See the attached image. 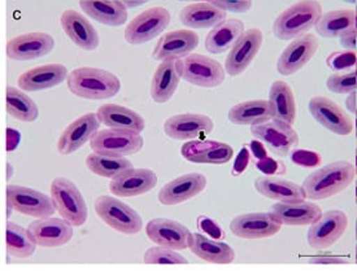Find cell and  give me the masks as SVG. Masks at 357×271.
<instances>
[{
	"mask_svg": "<svg viewBox=\"0 0 357 271\" xmlns=\"http://www.w3.org/2000/svg\"><path fill=\"white\" fill-rule=\"evenodd\" d=\"M182 78L197 87L215 88L225 82V66L212 57L191 54L183 59Z\"/></svg>",
	"mask_w": 357,
	"mask_h": 271,
	"instance_id": "11",
	"label": "cell"
},
{
	"mask_svg": "<svg viewBox=\"0 0 357 271\" xmlns=\"http://www.w3.org/2000/svg\"><path fill=\"white\" fill-rule=\"evenodd\" d=\"M146 235L152 243L168 247L174 251L190 249L194 236L185 224L168 218L151 219L146 226Z\"/></svg>",
	"mask_w": 357,
	"mask_h": 271,
	"instance_id": "15",
	"label": "cell"
},
{
	"mask_svg": "<svg viewBox=\"0 0 357 271\" xmlns=\"http://www.w3.org/2000/svg\"><path fill=\"white\" fill-rule=\"evenodd\" d=\"M55 48V39L47 33L36 31L12 38L6 46L7 56L13 61H30L47 56Z\"/></svg>",
	"mask_w": 357,
	"mask_h": 271,
	"instance_id": "16",
	"label": "cell"
},
{
	"mask_svg": "<svg viewBox=\"0 0 357 271\" xmlns=\"http://www.w3.org/2000/svg\"><path fill=\"white\" fill-rule=\"evenodd\" d=\"M256 191L266 199L278 203H301L307 199L303 186L277 176H261L255 179Z\"/></svg>",
	"mask_w": 357,
	"mask_h": 271,
	"instance_id": "28",
	"label": "cell"
},
{
	"mask_svg": "<svg viewBox=\"0 0 357 271\" xmlns=\"http://www.w3.org/2000/svg\"><path fill=\"white\" fill-rule=\"evenodd\" d=\"M199 36L191 30H173L160 38L153 48L152 57L156 61H165L170 59H185L197 47Z\"/></svg>",
	"mask_w": 357,
	"mask_h": 271,
	"instance_id": "26",
	"label": "cell"
},
{
	"mask_svg": "<svg viewBox=\"0 0 357 271\" xmlns=\"http://www.w3.org/2000/svg\"><path fill=\"white\" fill-rule=\"evenodd\" d=\"M250 150H251V155H252V161L254 160L263 159L265 156H268L266 147L264 146L261 141H257V139H255L254 141L250 143Z\"/></svg>",
	"mask_w": 357,
	"mask_h": 271,
	"instance_id": "50",
	"label": "cell"
},
{
	"mask_svg": "<svg viewBox=\"0 0 357 271\" xmlns=\"http://www.w3.org/2000/svg\"><path fill=\"white\" fill-rule=\"evenodd\" d=\"M158 185V176L151 169H129L109 182V191L114 196L135 197L152 191Z\"/></svg>",
	"mask_w": 357,
	"mask_h": 271,
	"instance_id": "22",
	"label": "cell"
},
{
	"mask_svg": "<svg viewBox=\"0 0 357 271\" xmlns=\"http://www.w3.org/2000/svg\"><path fill=\"white\" fill-rule=\"evenodd\" d=\"M100 120L96 113H86L66 126L57 141L60 155H72L81 150L87 141H91L100 127Z\"/></svg>",
	"mask_w": 357,
	"mask_h": 271,
	"instance_id": "21",
	"label": "cell"
},
{
	"mask_svg": "<svg viewBox=\"0 0 357 271\" xmlns=\"http://www.w3.org/2000/svg\"><path fill=\"white\" fill-rule=\"evenodd\" d=\"M263 43L264 34L260 29L245 30L226 57V75L231 77L242 75L245 69L252 64Z\"/></svg>",
	"mask_w": 357,
	"mask_h": 271,
	"instance_id": "18",
	"label": "cell"
},
{
	"mask_svg": "<svg viewBox=\"0 0 357 271\" xmlns=\"http://www.w3.org/2000/svg\"><path fill=\"white\" fill-rule=\"evenodd\" d=\"M50 191L61 218L75 227H81L87 222L89 209L85 199L72 180L63 177L55 178Z\"/></svg>",
	"mask_w": 357,
	"mask_h": 271,
	"instance_id": "5",
	"label": "cell"
},
{
	"mask_svg": "<svg viewBox=\"0 0 357 271\" xmlns=\"http://www.w3.org/2000/svg\"><path fill=\"white\" fill-rule=\"evenodd\" d=\"M355 10H335L322 13L316 25V33L322 38H339L343 33L354 29Z\"/></svg>",
	"mask_w": 357,
	"mask_h": 271,
	"instance_id": "37",
	"label": "cell"
},
{
	"mask_svg": "<svg viewBox=\"0 0 357 271\" xmlns=\"http://www.w3.org/2000/svg\"><path fill=\"white\" fill-rule=\"evenodd\" d=\"M355 75H356V82H357V61H356V64H355Z\"/></svg>",
	"mask_w": 357,
	"mask_h": 271,
	"instance_id": "58",
	"label": "cell"
},
{
	"mask_svg": "<svg viewBox=\"0 0 357 271\" xmlns=\"http://www.w3.org/2000/svg\"><path fill=\"white\" fill-rule=\"evenodd\" d=\"M207 187V178L202 173H188L164 185L159 191V201L165 206H179L199 196Z\"/></svg>",
	"mask_w": 357,
	"mask_h": 271,
	"instance_id": "20",
	"label": "cell"
},
{
	"mask_svg": "<svg viewBox=\"0 0 357 271\" xmlns=\"http://www.w3.org/2000/svg\"><path fill=\"white\" fill-rule=\"evenodd\" d=\"M190 251L194 253L197 258L209 263L229 265L235 261V251L229 244L209 238L202 233L194 234L192 236Z\"/></svg>",
	"mask_w": 357,
	"mask_h": 271,
	"instance_id": "31",
	"label": "cell"
},
{
	"mask_svg": "<svg viewBox=\"0 0 357 271\" xmlns=\"http://www.w3.org/2000/svg\"><path fill=\"white\" fill-rule=\"evenodd\" d=\"M308 108L313 120L326 130L340 137H347L354 130V122L349 114L326 96L312 98Z\"/></svg>",
	"mask_w": 357,
	"mask_h": 271,
	"instance_id": "12",
	"label": "cell"
},
{
	"mask_svg": "<svg viewBox=\"0 0 357 271\" xmlns=\"http://www.w3.org/2000/svg\"><path fill=\"white\" fill-rule=\"evenodd\" d=\"M356 263H357V247H356Z\"/></svg>",
	"mask_w": 357,
	"mask_h": 271,
	"instance_id": "62",
	"label": "cell"
},
{
	"mask_svg": "<svg viewBox=\"0 0 357 271\" xmlns=\"http://www.w3.org/2000/svg\"><path fill=\"white\" fill-rule=\"evenodd\" d=\"M6 249L15 258H29L36 253L37 244L30 238L28 229L25 230L22 226L8 221L6 229Z\"/></svg>",
	"mask_w": 357,
	"mask_h": 271,
	"instance_id": "39",
	"label": "cell"
},
{
	"mask_svg": "<svg viewBox=\"0 0 357 271\" xmlns=\"http://www.w3.org/2000/svg\"><path fill=\"white\" fill-rule=\"evenodd\" d=\"M197 226L202 234L207 235L209 238H213L216 240L225 239V233H224L222 227L217 224L215 219L209 218L207 215L197 217Z\"/></svg>",
	"mask_w": 357,
	"mask_h": 271,
	"instance_id": "45",
	"label": "cell"
},
{
	"mask_svg": "<svg viewBox=\"0 0 357 271\" xmlns=\"http://www.w3.org/2000/svg\"><path fill=\"white\" fill-rule=\"evenodd\" d=\"M326 86L331 93L338 95H348L357 90L356 75L352 72H339L330 75Z\"/></svg>",
	"mask_w": 357,
	"mask_h": 271,
	"instance_id": "42",
	"label": "cell"
},
{
	"mask_svg": "<svg viewBox=\"0 0 357 271\" xmlns=\"http://www.w3.org/2000/svg\"><path fill=\"white\" fill-rule=\"evenodd\" d=\"M339 40H340L342 47L344 48V49H347V51H356L357 36L354 29H351V30H348L346 33H343V34L339 37Z\"/></svg>",
	"mask_w": 357,
	"mask_h": 271,
	"instance_id": "49",
	"label": "cell"
},
{
	"mask_svg": "<svg viewBox=\"0 0 357 271\" xmlns=\"http://www.w3.org/2000/svg\"><path fill=\"white\" fill-rule=\"evenodd\" d=\"M355 201H356V204H357V182H356V199H355Z\"/></svg>",
	"mask_w": 357,
	"mask_h": 271,
	"instance_id": "60",
	"label": "cell"
},
{
	"mask_svg": "<svg viewBox=\"0 0 357 271\" xmlns=\"http://www.w3.org/2000/svg\"><path fill=\"white\" fill-rule=\"evenodd\" d=\"M348 217L344 212L334 209L322 213L320 219L310 224L307 233V240L310 248L316 251H326L334 244L338 243L340 238L347 231Z\"/></svg>",
	"mask_w": 357,
	"mask_h": 271,
	"instance_id": "10",
	"label": "cell"
},
{
	"mask_svg": "<svg viewBox=\"0 0 357 271\" xmlns=\"http://www.w3.org/2000/svg\"><path fill=\"white\" fill-rule=\"evenodd\" d=\"M322 16V6L317 0H301L274 20L273 34L280 40H292L314 28Z\"/></svg>",
	"mask_w": 357,
	"mask_h": 271,
	"instance_id": "3",
	"label": "cell"
},
{
	"mask_svg": "<svg viewBox=\"0 0 357 271\" xmlns=\"http://www.w3.org/2000/svg\"><path fill=\"white\" fill-rule=\"evenodd\" d=\"M291 161L301 168H314L321 164V156L310 150H294L291 152Z\"/></svg>",
	"mask_w": 357,
	"mask_h": 271,
	"instance_id": "46",
	"label": "cell"
},
{
	"mask_svg": "<svg viewBox=\"0 0 357 271\" xmlns=\"http://www.w3.org/2000/svg\"><path fill=\"white\" fill-rule=\"evenodd\" d=\"M94 209L96 215L108 227L125 235H135L143 229V219L132 206L121 201L117 196L102 195L95 199Z\"/></svg>",
	"mask_w": 357,
	"mask_h": 271,
	"instance_id": "4",
	"label": "cell"
},
{
	"mask_svg": "<svg viewBox=\"0 0 357 271\" xmlns=\"http://www.w3.org/2000/svg\"><path fill=\"white\" fill-rule=\"evenodd\" d=\"M357 61L356 51H343V52H333L326 63L330 69H333L335 73L344 72L349 68L355 66Z\"/></svg>",
	"mask_w": 357,
	"mask_h": 271,
	"instance_id": "43",
	"label": "cell"
},
{
	"mask_svg": "<svg viewBox=\"0 0 357 271\" xmlns=\"http://www.w3.org/2000/svg\"><path fill=\"white\" fill-rule=\"evenodd\" d=\"M245 24L241 20L226 19L212 28L206 38V49L213 55L225 54L234 47L238 39L245 33Z\"/></svg>",
	"mask_w": 357,
	"mask_h": 271,
	"instance_id": "33",
	"label": "cell"
},
{
	"mask_svg": "<svg viewBox=\"0 0 357 271\" xmlns=\"http://www.w3.org/2000/svg\"><path fill=\"white\" fill-rule=\"evenodd\" d=\"M319 46L320 42L314 34H304L292 39L291 43L283 49L277 61L278 73L284 77L298 73L316 55Z\"/></svg>",
	"mask_w": 357,
	"mask_h": 271,
	"instance_id": "17",
	"label": "cell"
},
{
	"mask_svg": "<svg viewBox=\"0 0 357 271\" xmlns=\"http://www.w3.org/2000/svg\"><path fill=\"white\" fill-rule=\"evenodd\" d=\"M81 10L105 26H121L128 22V7L119 0H81Z\"/></svg>",
	"mask_w": 357,
	"mask_h": 271,
	"instance_id": "30",
	"label": "cell"
},
{
	"mask_svg": "<svg viewBox=\"0 0 357 271\" xmlns=\"http://www.w3.org/2000/svg\"><path fill=\"white\" fill-rule=\"evenodd\" d=\"M354 30H355V33H356L357 36V6L356 8H355V24H354Z\"/></svg>",
	"mask_w": 357,
	"mask_h": 271,
	"instance_id": "55",
	"label": "cell"
},
{
	"mask_svg": "<svg viewBox=\"0 0 357 271\" xmlns=\"http://www.w3.org/2000/svg\"><path fill=\"white\" fill-rule=\"evenodd\" d=\"M227 12L217 8L212 3H192L179 13V21L190 29L215 28L226 20Z\"/></svg>",
	"mask_w": 357,
	"mask_h": 271,
	"instance_id": "34",
	"label": "cell"
},
{
	"mask_svg": "<svg viewBox=\"0 0 357 271\" xmlns=\"http://www.w3.org/2000/svg\"><path fill=\"white\" fill-rule=\"evenodd\" d=\"M6 196L7 204H10L15 212L36 219L52 217L56 212L52 197L33 188L10 185L6 189Z\"/></svg>",
	"mask_w": 357,
	"mask_h": 271,
	"instance_id": "9",
	"label": "cell"
},
{
	"mask_svg": "<svg viewBox=\"0 0 357 271\" xmlns=\"http://www.w3.org/2000/svg\"><path fill=\"white\" fill-rule=\"evenodd\" d=\"M6 109L10 117L21 122L37 121L39 109L36 102L21 88L8 86L6 95Z\"/></svg>",
	"mask_w": 357,
	"mask_h": 271,
	"instance_id": "38",
	"label": "cell"
},
{
	"mask_svg": "<svg viewBox=\"0 0 357 271\" xmlns=\"http://www.w3.org/2000/svg\"><path fill=\"white\" fill-rule=\"evenodd\" d=\"M356 177L355 165L348 161H334L314 170L304 179L303 188L312 201L328 200L343 192Z\"/></svg>",
	"mask_w": 357,
	"mask_h": 271,
	"instance_id": "1",
	"label": "cell"
},
{
	"mask_svg": "<svg viewBox=\"0 0 357 271\" xmlns=\"http://www.w3.org/2000/svg\"><path fill=\"white\" fill-rule=\"evenodd\" d=\"M66 86L77 98L87 100H105L120 93L121 81L112 72L100 68L81 66L68 75Z\"/></svg>",
	"mask_w": 357,
	"mask_h": 271,
	"instance_id": "2",
	"label": "cell"
},
{
	"mask_svg": "<svg viewBox=\"0 0 357 271\" xmlns=\"http://www.w3.org/2000/svg\"><path fill=\"white\" fill-rule=\"evenodd\" d=\"M182 1H197V3H216V1H220V0H182Z\"/></svg>",
	"mask_w": 357,
	"mask_h": 271,
	"instance_id": "54",
	"label": "cell"
},
{
	"mask_svg": "<svg viewBox=\"0 0 357 271\" xmlns=\"http://www.w3.org/2000/svg\"><path fill=\"white\" fill-rule=\"evenodd\" d=\"M169 10L164 7H152L143 10L126 25L125 39L129 45L139 46L159 37L169 26Z\"/></svg>",
	"mask_w": 357,
	"mask_h": 271,
	"instance_id": "8",
	"label": "cell"
},
{
	"mask_svg": "<svg viewBox=\"0 0 357 271\" xmlns=\"http://www.w3.org/2000/svg\"><path fill=\"white\" fill-rule=\"evenodd\" d=\"M73 224L64 218H40L28 226L29 235L38 247L57 248L69 243L73 238Z\"/></svg>",
	"mask_w": 357,
	"mask_h": 271,
	"instance_id": "19",
	"label": "cell"
},
{
	"mask_svg": "<svg viewBox=\"0 0 357 271\" xmlns=\"http://www.w3.org/2000/svg\"><path fill=\"white\" fill-rule=\"evenodd\" d=\"M143 261L149 265H188V261L186 257H183L181 253L168 248V247H152L150 249H147L144 256H143Z\"/></svg>",
	"mask_w": 357,
	"mask_h": 271,
	"instance_id": "41",
	"label": "cell"
},
{
	"mask_svg": "<svg viewBox=\"0 0 357 271\" xmlns=\"http://www.w3.org/2000/svg\"><path fill=\"white\" fill-rule=\"evenodd\" d=\"M355 116H356V126H355V127H356V138H357V111H356V112H355Z\"/></svg>",
	"mask_w": 357,
	"mask_h": 271,
	"instance_id": "59",
	"label": "cell"
},
{
	"mask_svg": "<svg viewBox=\"0 0 357 271\" xmlns=\"http://www.w3.org/2000/svg\"><path fill=\"white\" fill-rule=\"evenodd\" d=\"M85 162L87 169L94 173L95 176L109 179L117 177L125 170L134 168L132 161L126 157L99 155L95 152L86 157Z\"/></svg>",
	"mask_w": 357,
	"mask_h": 271,
	"instance_id": "40",
	"label": "cell"
},
{
	"mask_svg": "<svg viewBox=\"0 0 357 271\" xmlns=\"http://www.w3.org/2000/svg\"><path fill=\"white\" fill-rule=\"evenodd\" d=\"M229 121L238 126H256L273 120L269 100H248L235 104L229 111Z\"/></svg>",
	"mask_w": 357,
	"mask_h": 271,
	"instance_id": "35",
	"label": "cell"
},
{
	"mask_svg": "<svg viewBox=\"0 0 357 271\" xmlns=\"http://www.w3.org/2000/svg\"><path fill=\"white\" fill-rule=\"evenodd\" d=\"M68 75V69L63 64H46L24 72L17 78V84L25 93H37L63 84Z\"/></svg>",
	"mask_w": 357,
	"mask_h": 271,
	"instance_id": "27",
	"label": "cell"
},
{
	"mask_svg": "<svg viewBox=\"0 0 357 271\" xmlns=\"http://www.w3.org/2000/svg\"><path fill=\"white\" fill-rule=\"evenodd\" d=\"M90 147L99 155L126 157L141 152L144 147V141L141 132L108 127L95 134L90 141Z\"/></svg>",
	"mask_w": 357,
	"mask_h": 271,
	"instance_id": "7",
	"label": "cell"
},
{
	"mask_svg": "<svg viewBox=\"0 0 357 271\" xmlns=\"http://www.w3.org/2000/svg\"><path fill=\"white\" fill-rule=\"evenodd\" d=\"M310 263H317V265H337V263H346V261L342 257L337 256H316L310 258Z\"/></svg>",
	"mask_w": 357,
	"mask_h": 271,
	"instance_id": "51",
	"label": "cell"
},
{
	"mask_svg": "<svg viewBox=\"0 0 357 271\" xmlns=\"http://www.w3.org/2000/svg\"><path fill=\"white\" fill-rule=\"evenodd\" d=\"M355 173H356V176H357V150H356V162H355Z\"/></svg>",
	"mask_w": 357,
	"mask_h": 271,
	"instance_id": "57",
	"label": "cell"
},
{
	"mask_svg": "<svg viewBox=\"0 0 357 271\" xmlns=\"http://www.w3.org/2000/svg\"><path fill=\"white\" fill-rule=\"evenodd\" d=\"M255 167L261 171L264 176H277V177H282L287 173V168L281 160L273 159L269 156H265L263 159L254 160Z\"/></svg>",
	"mask_w": 357,
	"mask_h": 271,
	"instance_id": "44",
	"label": "cell"
},
{
	"mask_svg": "<svg viewBox=\"0 0 357 271\" xmlns=\"http://www.w3.org/2000/svg\"><path fill=\"white\" fill-rule=\"evenodd\" d=\"M181 155L194 164L224 165L233 160L234 150L231 146L222 141L195 139L182 146Z\"/></svg>",
	"mask_w": 357,
	"mask_h": 271,
	"instance_id": "24",
	"label": "cell"
},
{
	"mask_svg": "<svg viewBox=\"0 0 357 271\" xmlns=\"http://www.w3.org/2000/svg\"><path fill=\"white\" fill-rule=\"evenodd\" d=\"M271 215L282 226H310L317 222L322 215V209L316 201L301 203H275L271 206Z\"/></svg>",
	"mask_w": 357,
	"mask_h": 271,
	"instance_id": "29",
	"label": "cell"
},
{
	"mask_svg": "<svg viewBox=\"0 0 357 271\" xmlns=\"http://www.w3.org/2000/svg\"><path fill=\"white\" fill-rule=\"evenodd\" d=\"M96 114L104 126H108L109 129L142 132L146 127V121L139 113L123 105L104 104L99 107Z\"/></svg>",
	"mask_w": 357,
	"mask_h": 271,
	"instance_id": "32",
	"label": "cell"
},
{
	"mask_svg": "<svg viewBox=\"0 0 357 271\" xmlns=\"http://www.w3.org/2000/svg\"><path fill=\"white\" fill-rule=\"evenodd\" d=\"M12 132H10V130H8V141H7V150H16L17 148V144H19V135L16 137V138H13V135H10Z\"/></svg>",
	"mask_w": 357,
	"mask_h": 271,
	"instance_id": "53",
	"label": "cell"
},
{
	"mask_svg": "<svg viewBox=\"0 0 357 271\" xmlns=\"http://www.w3.org/2000/svg\"><path fill=\"white\" fill-rule=\"evenodd\" d=\"M215 127L211 117L197 113H183L169 117L164 123V132L174 141L204 139Z\"/></svg>",
	"mask_w": 357,
	"mask_h": 271,
	"instance_id": "14",
	"label": "cell"
},
{
	"mask_svg": "<svg viewBox=\"0 0 357 271\" xmlns=\"http://www.w3.org/2000/svg\"><path fill=\"white\" fill-rule=\"evenodd\" d=\"M269 103L272 107L273 120L294 125L296 121V102L291 87L284 81H275L269 90Z\"/></svg>",
	"mask_w": 357,
	"mask_h": 271,
	"instance_id": "36",
	"label": "cell"
},
{
	"mask_svg": "<svg viewBox=\"0 0 357 271\" xmlns=\"http://www.w3.org/2000/svg\"><path fill=\"white\" fill-rule=\"evenodd\" d=\"M356 240H357V221H356Z\"/></svg>",
	"mask_w": 357,
	"mask_h": 271,
	"instance_id": "61",
	"label": "cell"
},
{
	"mask_svg": "<svg viewBox=\"0 0 357 271\" xmlns=\"http://www.w3.org/2000/svg\"><path fill=\"white\" fill-rule=\"evenodd\" d=\"M347 99H346V105H347V109L349 112L355 113L357 111L356 107V94H355V91L354 93H351V94H348Z\"/></svg>",
	"mask_w": 357,
	"mask_h": 271,
	"instance_id": "52",
	"label": "cell"
},
{
	"mask_svg": "<svg viewBox=\"0 0 357 271\" xmlns=\"http://www.w3.org/2000/svg\"><path fill=\"white\" fill-rule=\"evenodd\" d=\"M7 167H8V176H7V179H10V173H12V167H10V164H7Z\"/></svg>",
	"mask_w": 357,
	"mask_h": 271,
	"instance_id": "56",
	"label": "cell"
},
{
	"mask_svg": "<svg viewBox=\"0 0 357 271\" xmlns=\"http://www.w3.org/2000/svg\"><path fill=\"white\" fill-rule=\"evenodd\" d=\"M183 77V60L170 59L161 61L150 84V94L155 103H168L178 88Z\"/></svg>",
	"mask_w": 357,
	"mask_h": 271,
	"instance_id": "23",
	"label": "cell"
},
{
	"mask_svg": "<svg viewBox=\"0 0 357 271\" xmlns=\"http://www.w3.org/2000/svg\"><path fill=\"white\" fill-rule=\"evenodd\" d=\"M251 162H252L251 150L248 147H243L239 152V155L236 156V159H235L234 167L231 170V176L236 178L241 177L247 170V168L250 167Z\"/></svg>",
	"mask_w": 357,
	"mask_h": 271,
	"instance_id": "48",
	"label": "cell"
},
{
	"mask_svg": "<svg viewBox=\"0 0 357 271\" xmlns=\"http://www.w3.org/2000/svg\"><path fill=\"white\" fill-rule=\"evenodd\" d=\"M254 139L261 141L266 150L278 157H287L299 146V134L290 123L271 120L251 126Z\"/></svg>",
	"mask_w": 357,
	"mask_h": 271,
	"instance_id": "6",
	"label": "cell"
},
{
	"mask_svg": "<svg viewBox=\"0 0 357 271\" xmlns=\"http://www.w3.org/2000/svg\"><path fill=\"white\" fill-rule=\"evenodd\" d=\"M60 24L66 37L77 47L85 51H95L100 45V37L96 29L85 16L75 10H66L60 16Z\"/></svg>",
	"mask_w": 357,
	"mask_h": 271,
	"instance_id": "25",
	"label": "cell"
},
{
	"mask_svg": "<svg viewBox=\"0 0 357 271\" xmlns=\"http://www.w3.org/2000/svg\"><path fill=\"white\" fill-rule=\"evenodd\" d=\"M213 4L220 10L233 13H245L252 8L251 0H220Z\"/></svg>",
	"mask_w": 357,
	"mask_h": 271,
	"instance_id": "47",
	"label": "cell"
},
{
	"mask_svg": "<svg viewBox=\"0 0 357 271\" xmlns=\"http://www.w3.org/2000/svg\"><path fill=\"white\" fill-rule=\"evenodd\" d=\"M230 231L243 240H263L278 234L282 229L271 212L264 213H245L236 215L229 224Z\"/></svg>",
	"mask_w": 357,
	"mask_h": 271,
	"instance_id": "13",
	"label": "cell"
}]
</instances>
